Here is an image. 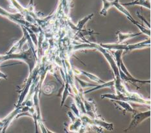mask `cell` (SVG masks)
<instances>
[{
  "instance_id": "1",
  "label": "cell",
  "mask_w": 151,
  "mask_h": 133,
  "mask_svg": "<svg viewBox=\"0 0 151 133\" xmlns=\"http://www.w3.org/2000/svg\"><path fill=\"white\" fill-rule=\"evenodd\" d=\"M101 47L104 48H107L109 50H122L125 52L132 50L134 49H139L144 47H149L150 46V40L147 41H143L140 43H137L135 45H124L120 44H101Z\"/></svg>"
},
{
  "instance_id": "2",
  "label": "cell",
  "mask_w": 151,
  "mask_h": 133,
  "mask_svg": "<svg viewBox=\"0 0 151 133\" xmlns=\"http://www.w3.org/2000/svg\"><path fill=\"white\" fill-rule=\"evenodd\" d=\"M103 3V9H101L100 12V14L104 16H106L107 14V12L108 9H110L111 7H116L117 10H119V11L122 12L123 14L125 15L128 19H133L132 16L129 12V11L124 7V6L120 4L119 3V0H114V1H108V0H102Z\"/></svg>"
},
{
  "instance_id": "3",
  "label": "cell",
  "mask_w": 151,
  "mask_h": 133,
  "mask_svg": "<svg viewBox=\"0 0 151 133\" xmlns=\"http://www.w3.org/2000/svg\"><path fill=\"white\" fill-rule=\"evenodd\" d=\"M150 116V111H148L147 112H142V113H139V114L136 115L134 116V117L132 119V122H131V124L130 125V126L128 128L126 131L129 130V129L132 128L134 127H135V126L138 125L139 123L142 122L143 120H144L145 118L149 117Z\"/></svg>"
},
{
  "instance_id": "4",
  "label": "cell",
  "mask_w": 151,
  "mask_h": 133,
  "mask_svg": "<svg viewBox=\"0 0 151 133\" xmlns=\"http://www.w3.org/2000/svg\"><path fill=\"white\" fill-rule=\"evenodd\" d=\"M123 6H134V5H139L142 6H145L148 9H150V3L149 0H134V1L122 3Z\"/></svg>"
},
{
  "instance_id": "5",
  "label": "cell",
  "mask_w": 151,
  "mask_h": 133,
  "mask_svg": "<svg viewBox=\"0 0 151 133\" xmlns=\"http://www.w3.org/2000/svg\"><path fill=\"white\" fill-rule=\"evenodd\" d=\"M141 34H142V32H140V33H137V34H123L120 31L117 32V34L118 36V40H119V43H122L123 41H126L127 40H128V39L140 35Z\"/></svg>"
},
{
  "instance_id": "6",
  "label": "cell",
  "mask_w": 151,
  "mask_h": 133,
  "mask_svg": "<svg viewBox=\"0 0 151 133\" xmlns=\"http://www.w3.org/2000/svg\"><path fill=\"white\" fill-rule=\"evenodd\" d=\"M129 20L132 23H133L134 25H136L137 27L140 29V31H142V33H144V34H147V36H150V30L149 28H146L144 25L139 24V23H137V21H136V20H134V18L133 19H129Z\"/></svg>"
},
{
  "instance_id": "7",
  "label": "cell",
  "mask_w": 151,
  "mask_h": 133,
  "mask_svg": "<svg viewBox=\"0 0 151 133\" xmlns=\"http://www.w3.org/2000/svg\"><path fill=\"white\" fill-rule=\"evenodd\" d=\"M114 83H115V80L111 81V82H107V83L104 82V83L102 84V85H101L99 86H97L96 88H94L93 89L88 90V91H86L85 93H88V92H91V91H93V90H96L99 89H101V88H104V87H110V88H111V87H112L114 85Z\"/></svg>"
},
{
  "instance_id": "8",
  "label": "cell",
  "mask_w": 151,
  "mask_h": 133,
  "mask_svg": "<svg viewBox=\"0 0 151 133\" xmlns=\"http://www.w3.org/2000/svg\"><path fill=\"white\" fill-rule=\"evenodd\" d=\"M81 73H83L84 75H86L87 77L89 78L91 80H93V82H97V83H104V82L103 81H102L101 80H100L99 78L97 76H96V75H94V74H91L90 73H88L87 72H85V71H81Z\"/></svg>"
},
{
  "instance_id": "9",
  "label": "cell",
  "mask_w": 151,
  "mask_h": 133,
  "mask_svg": "<svg viewBox=\"0 0 151 133\" xmlns=\"http://www.w3.org/2000/svg\"><path fill=\"white\" fill-rule=\"evenodd\" d=\"M116 102L117 103H119L118 105H121V107L125 109L127 111H129V112H134V110L133 109V108L129 104V103H125L124 102H120V101H117Z\"/></svg>"
},
{
  "instance_id": "10",
  "label": "cell",
  "mask_w": 151,
  "mask_h": 133,
  "mask_svg": "<svg viewBox=\"0 0 151 133\" xmlns=\"http://www.w3.org/2000/svg\"><path fill=\"white\" fill-rule=\"evenodd\" d=\"M93 16V14H91L90 16H86V17H85L83 19H82V20L79 21V22H78V25H77V30L81 31V29H82V28L83 27V26L84 25V24L86 23V21H88V20H89V19H90L91 17H92Z\"/></svg>"
}]
</instances>
